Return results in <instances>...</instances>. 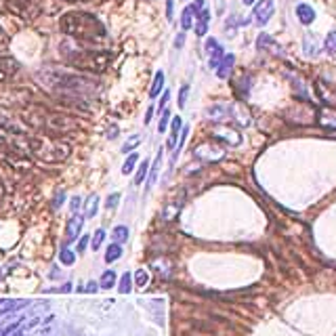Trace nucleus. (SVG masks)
Returning a JSON list of instances; mask_svg holds the SVG:
<instances>
[{"label": "nucleus", "instance_id": "f257e3e1", "mask_svg": "<svg viewBox=\"0 0 336 336\" xmlns=\"http://www.w3.org/2000/svg\"><path fill=\"white\" fill-rule=\"evenodd\" d=\"M21 120L30 128H34L36 132L55 134V137H63V134L80 130V122L76 118H72L70 114L51 111L42 105H28L26 109H21Z\"/></svg>", "mask_w": 336, "mask_h": 336}, {"label": "nucleus", "instance_id": "f03ea898", "mask_svg": "<svg viewBox=\"0 0 336 336\" xmlns=\"http://www.w3.org/2000/svg\"><path fill=\"white\" fill-rule=\"evenodd\" d=\"M59 28L65 36L80 40V42H95L107 36V30L101 24V19L95 17L93 13H84V11H70L61 15Z\"/></svg>", "mask_w": 336, "mask_h": 336}, {"label": "nucleus", "instance_id": "7ed1b4c3", "mask_svg": "<svg viewBox=\"0 0 336 336\" xmlns=\"http://www.w3.org/2000/svg\"><path fill=\"white\" fill-rule=\"evenodd\" d=\"M28 149L32 158H38L47 164L65 162L72 155V143L65 137H55V134H28Z\"/></svg>", "mask_w": 336, "mask_h": 336}, {"label": "nucleus", "instance_id": "20e7f679", "mask_svg": "<svg viewBox=\"0 0 336 336\" xmlns=\"http://www.w3.org/2000/svg\"><path fill=\"white\" fill-rule=\"evenodd\" d=\"M61 55L72 67H76L80 72H88V74H103L111 65V59H114V55L109 51H91V49L78 47V44L74 47L70 42L61 44Z\"/></svg>", "mask_w": 336, "mask_h": 336}, {"label": "nucleus", "instance_id": "39448f33", "mask_svg": "<svg viewBox=\"0 0 336 336\" xmlns=\"http://www.w3.org/2000/svg\"><path fill=\"white\" fill-rule=\"evenodd\" d=\"M193 155L197 160H202V162H219L223 155H225V151H223V147L221 145H216V143H202V145H197L195 147V151H193Z\"/></svg>", "mask_w": 336, "mask_h": 336}, {"label": "nucleus", "instance_id": "423d86ee", "mask_svg": "<svg viewBox=\"0 0 336 336\" xmlns=\"http://www.w3.org/2000/svg\"><path fill=\"white\" fill-rule=\"evenodd\" d=\"M21 63L15 59V57H9V55H0V84L3 82H9L15 78V74L19 72Z\"/></svg>", "mask_w": 336, "mask_h": 336}, {"label": "nucleus", "instance_id": "0eeeda50", "mask_svg": "<svg viewBox=\"0 0 336 336\" xmlns=\"http://www.w3.org/2000/svg\"><path fill=\"white\" fill-rule=\"evenodd\" d=\"M273 13H275V5H273V0H259V3L254 5V11H252L254 21H256L259 26L269 24V19L273 17Z\"/></svg>", "mask_w": 336, "mask_h": 336}, {"label": "nucleus", "instance_id": "6e6552de", "mask_svg": "<svg viewBox=\"0 0 336 336\" xmlns=\"http://www.w3.org/2000/svg\"><path fill=\"white\" fill-rule=\"evenodd\" d=\"M212 134H214V139L225 141L227 145H240L242 143V134L233 128H227V126H216L212 130Z\"/></svg>", "mask_w": 336, "mask_h": 336}, {"label": "nucleus", "instance_id": "1a4fd4ad", "mask_svg": "<svg viewBox=\"0 0 336 336\" xmlns=\"http://www.w3.org/2000/svg\"><path fill=\"white\" fill-rule=\"evenodd\" d=\"M223 44L219 42V40H214V38H210L208 42H206V55H208V63H210V67L212 70H216L219 67V63H221V59L225 57L223 55Z\"/></svg>", "mask_w": 336, "mask_h": 336}, {"label": "nucleus", "instance_id": "9d476101", "mask_svg": "<svg viewBox=\"0 0 336 336\" xmlns=\"http://www.w3.org/2000/svg\"><path fill=\"white\" fill-rule=\"evenodd\" d=\"M82 225H84V216H78V214H74L70 221H67V242H76L78 240V235H80V231H82Z\"/></svg>", "mask_w": 336, "mask_h": 336}, {"label": "nucleus", "instance_id": "9b49d317", "mask_svg": "<svg viewBox=\"0 0 336 336\" xmlns=\"http://www.w3.org/2000/svg\"><path fill=\"white\" fill-rule=\"evenodd\" d=\"M231 114H233V105L216 103V105L208 107V118H210V120H227Z\"/></svg>", "mask_w": 336, "mask_h": 336}, {"label": "nucleus", "instance_id": "f8f14e48", "mask_svg": "<svg viewBox=\"0 0 336 336\" xmlns=\"http://www.w3.org/2000/svg\"><path fill=\"white\" fill-rule=\"evenodd\" d=\"M256 49H259V51H271L273 55H282V53H280V51H282V49H280V44H278L271 36H269V34H261V36H259V40H256Z\"/></svg>", "mask_w": 336, "mask_h": 336}, {"label": "nucleus", "instance_id": "ddd939ff", "mask_svg": "<svg viewBox=\"0 0 336 336\" xmlns=\"http://www.w3.org/2000/svg\"><path fill=\"white\" fill-rule=\"evenodd\" d=\"M233 63H235V55H225L221 59V63H219V67H216V76L221 78V80H225V78H229V74H231V70H233Z\"/></svg>", "mask_w": 336, "mask_h": 336}, {"label": "nucleus", "instance_id": "4468645a", "mask_svg": "<svg viewBox=\"0 0 336 336\" xmlns=\"http://www.w3.org/2000/svg\"><path fill=\"white\" fill-rule=\"evenodd\" d=\"M303 51L307 57H318L320 55V40L313 34H307L303 38Z\"/></svg>", "mask_w": 336, "mask_h": 336}, {"label": "nucleus", "instance_id": "2eb2a0df", "mask_svg": "<svg viewBox=\"0 0 336 336\" xmlns=\"http://www.w3.org/2000/svg\"><path fill=\"white\" fill-rule=\"evenodd\" d=\"M297 17H299V21L303 26H309V24L315 21V11H313L309 5L301 3V5H297Z\"/></svg>", "mask_w": 336, "mask_h": 336}, {"label": "nucleus", "instance_id": "dca6fc26", "mask_svg": "<svg viewBox=\"0 0 336 336\" xmlns=\"http://www.w3.org/2000/svg\"><path fill=\"white\" fill-rule=\"evenodd\" d=\"M181 128H183L181 118H172L170 134H168V149H174V147H176V143H179V134H181Z\"/></svg>", "mask_w": 336, "mask_h": 336}, {"label": "nucleus", "instance_id": "f3484780", "mask_svg": "<svg viewBox=\"0 0 336 336\" xmlns=\"http://www.w3.org/2000/svg\"><path fill=\"white\" fill-rule=\"evenodd\" d=\"M208 24H210V13H208V9H204V11L200 13V17H197V26H195V34H197L200 38L208 34Z\"/></svg>", "mask_w": 336, "mask_h": 336}, {"label": "nucleus", "instance_id": "a211bd4d", "mask_svg": "<svg viewBox=\"0 0 336 336\" xmlns=\"http://www.w3.org/2000/svg\"><path fill=\"white\" fill-rule=\"evenodd\" d=\"M160 93H164V74L162 72H155L153 82H151V88H149V97L155 99Z\"/></svg>", "mask_w": 336, "mask_h": 336}, {"label": "nucleus", "instance_id": "6ab92c4d", "mask_svg": "<svg viewBox=\"0 0 336 336\" xmlns=\"http://www.w3.org/2000/svg\"><path fill=\"white\" fill-rule=\"evenodd\" d=\"M160 166H162V151H158V155H155V160H153L151 170L147 172V189H151V185L155 183V179H158V172H160Z\"/></svg>", "mask_w": 336, "mask_h": 336}, {"label": "nucleus", "instance_id": "aec40b11", "mask_svg": "<svg viewBox=\"0 0 336 336\" xmlns=\"http://www.w3.org/2000/svg\"><path fill=\"white\" fill-rule=\"evenodd\" d=\"M97 206H99V195L91 193L88 200H86V206H84V219H93L95 212H97Z\"/></svg>", "mask_w": 336, "mask_h": 336}, {"label": "nucleus", "instance_id": "412c9836", "mask_svg": "<svg viewBox=\"0 0 336 336\" xmlns=\"http://www.w3.org/2000/svg\"><path fill=\"white\" fill-rule=\"evenodd\" d=\"M193 17H195L193 5L185 7V9H183V15H181V28H183V32H187V30L193 26Z\"/></svg>", "mask_w": 336, "mask_h": 336}, {"label": "nucleus", "instance_id": "4be33fe9", "mask_svg": "<svg viewBox=\"0 0 336 336\" xmlns=\"http://www.w3.org/2000/svg\"><path fill=\"white\" fill-rule=\"evenodd\" d=\"M120 256H122V246H120L118 242H114V244H111L109 248H107V252H105V261H107V263H114V261H118Z\"/></svg>", "mask_w": 336, "mask_h": 336}, {"label": "nucleus", "instance_id": "5701e85b", "mask_svg": "<svg viewBox=\"0 0 336 336\" xmlns=\"http://www.w3.org/2000/svg\"><path fill=\"white\" fill-rule=\"evenodd\" d=\"M147 172H149V162H147V160H143V162L139 164V168H137V174H134V181H132V185H141V183L145 181Z\"/></svg>", "mask_w": 336, "mask_h": 336}, {"label": "nucleus", "instance_id": "b1692460", "mask_svg": "<svg viewBox=\"0 0 336 336\" xmlns=\"http://www.w3.org/2000/svg\"><path fill=\"white\" fill-rule=\"evenodd\" d=\"M137 162H139L137 151H134V153H128V158H126V162H124V166H122V174H130V172L134 170V166H137Z\"/></svg>", "mask_w": 336, "mask_h": 336}, {"label": "nucleus", "instance_id": "393cba45", "mask_svg": "<svg viewBox=\"0 0 336 336\" xmlns=\"http://www.w3.org/2000/svg\"><path fill=\"white\" fill-rule=\"evenodd\" d=\"M111 238H114V242H118V244L126 242L128 240V227H124V225L114 227V233H111Z\"/></svg>", "mask_w": 336, "mask_h": 336}, {"label": "nucleus", "instance_id": "a878e982", "mask_svg": "<svg viewBox=\"0 0 336 336\" xmlns=\"http://www.w3.org/2000/svg\"><path fill=\"white\" fill-rule=\"evenodd\" d=\"M59 259H61V263H63V265H74L76 254H74L70 248H67V246H63L61 252H59Z\"/></svg>", "mask_w": 336, "mask_h": 336}, {"label": "nucleus", "instance_id": "bb28decb", "mask_svg": "<svg viewBox=\"0 0 336 336\" xmlns=\"http://www.w3.org/2000/svg\"><path fill=\"white\" fill-rule=\"evenodd\" d=\"M101 288H111V286H114L116 284V273L114 271H111V269H107V271L101 275Z\"/></svg>", "mask_w": 336, "mask_h": 336}, {"label": "nucleus", "instance_id": "cd10ccee", "mask_svg": "<svg viewBox=\"0 0 336 336\" xmlns=\"http://www.w3.org/2000/svg\"><path fill=\"white\" fill-rule=\"evenodd\" d=\"M139 143H141V137H139V134H134V137H130V139L122 145V153H130L132 149L139 147Z\"/></svg>", "mask_w": 336, "mask_h": 336}, {"label": "nucleus", "instance_id": "c85d7f7f", "mask_svg": "<svg viewBox=\"0 0 336 336\" xmlns=\"http://www.w3.org/2000/svg\"><path fill=\"white\" fill-rule=\"evenodd\" d=\"M326 51L328 53H332V55H336V30H332L328 36H326Z\"/></svg>", "mask_w": 336, "mask_h": 336}, {"label": "nucleus", "instance_id": "c756f323", "mask_svg": "<svg viewBox=\"0 0 336 336\" xmlns=\"http://www.w3.org/2000/svg\"><path fill=\"white\" fill-rule=\"evenodd\" d=\"M147 280H149V275H147L145 269H139V271L134 273V284H137V286H145Z\"/></svg>", "mask_w": 336, "mask_h": 336}, {"label": "nucleus", "instance_id": "7c9ffc66", "mask_svg": "<svg viewBox=\"0 0 336 336\" xmlns=\"http://www.w3.org/2000/svg\"><path fill=\"white\" fill-rule=\"evenodd\" d=\"M168 120H170V109H164V111H162V118H160V124H158L160 132H166V128H168Z\"/></svg>", "mask_w": 336, "mask_h": 336}, {"label": "nucleus", "instance_id": "2f4dec72", "mask_svg": "<svg viewBox=\"0 0 336 336\" xmlns=\"http://www.w3.org/2000/svg\"><path fill=\"white\" fill-rule=\"evenodd\" d=\"M103 240H105V231H103V229H97V233H95V238H93V250H99V248H101Z\"/></svg>", "mask_w": 336, "mask_h": 336}, {"label": "nucleus", "instance_id": "473e14b6", "mask_svg": "<svg viewBox=\"0 0 336 336\" xmlns=\"http://www.w3.org/2000/svg\"><path fill=\"white\" fill-rule=\"evenodd\" d=\"M120 292L122 294L130 292V273H124L122 275V280H120Z\"/></svg>", "mask_w": 336, "mask_h": 336}, {"label": "nucleus", "instance_id": "72a5a7b5", "mask_svg": "<svg viewBox=\"0 0 336 336\" xmlns=\"http://www.w3.org/2000/svg\"><path fill=\"white\" fill-rule=\"evenodd\" d=\"M187 93H189V84L181 86V91H179V107H185V103H187Z\"/></svg>", "mask_w": 336, "mask_h": 336}, {"label": "nucleus", "instance_id": "f704fd0d", "mask_svg": "<svg viewBox=\"0 0 336 336\" xmlns=\"http://www.w3.org/2000/svg\"><path fill=\"white\" fill-rule=\"evenodd\" d=\"M9 49V36L5 34V30L0 28V53H5Z\"/></svg>", "mask_w": 336, "mask_h": 336}, {"label": "nucleus", "instance_id": "c9c22d12", "mask_svg": "<svg viewBox=\"0 0 336 336\" xmlns=\"http://www.w3.org/2000/svg\"><path fill=\"white\" fill-rule=\"evenodd\" d=\"M118 202H120V193H111V195L107 197V202H105V206H107V208H116Z\"/></svg>", "mask_w": 336, "mask_h": 336}, {"label": "nucleus", "instance_id": "e433bc0d", "mask_svg": "<svg viewBox=\"0 0 336 336\" xmlns=\"http://www.w3.org/2000/svg\"><path fill=\"white\" fill-rule=\"evenodd\" d=\"M166 17H168V21H172V17H174V0H166Z\"/></svg>", "mask_w": 336, "mask_h": 336}, {"label": "nucleus", "instance_id": "4c0bfd02", "mask_svg": "<svg viewBox=\"0 0 336 336\" xmlns=\"http://www.w3.org/2000/svg\"><path fill=\"white\" fill-rule=\"evenodd\" d=\"M168 101H170V91H164V93H162V101H160V109H162V111L166 109V103H168Z\"/></svg>", "mask_w": 336, "mask_h": 336}, {"label": "nucleus", "instance_id": "58836bf2", "mask_svg": "<svg viewBox=\"0 0 336 336\" xmlns=\"http://www.w3.org/2000/svg\"><path fill=\"white\" fill-rule=\"evenodd\" d=\"M86 246H88V235H84V238H82V240L78 242V252H82V254H84Z\"/></svg>", "mask_w": 336, "mask_h": 336}, {"label": "nucleus", "instance_id": "ea45409f", "mask_svg": "<svg viewBox=\"0 0 336 336\" xmlns=\"http://www.w3.org/2000/svg\"><path fill=\"white\" fill-rule=\"evenodd\" d=\"M80 292H97V284H95V282H88L86 288H82Z\"/></svg>", "mask_w": 336, "mask_h": 336}, {"label": "nucleus", "instance_id": "a19ab883", "mask_svg": "<svg viewBox=\"0 0 336 336\" xmlns=\"http://www.w3.org/2000/svg\"><path fill=\"white\" fill-rule=\"evenodd\" d=\"M183 38H185V32L176 36V42H174V44H176V49H181V47H183Z\"/></svg>", "mask_w": 336, "mask_h": 336}, {"label": "nucleus", "instance_id": "79ce46f5", "mask_svg": "<svg viewBox=\"0 0 336 336\" xmlns=\"http://www.w3.org/2000/svg\"><path fill=\"white\" fill-rule=\"evenodd\" d=\"M61 202H63V193H57V197H55V202H53V206L59 208V206H61Z\"/></svg>", "mask_w": 336, "mask_h": 336}, {"label": "nucleus", "instance_id": "37998d69", "mask_svg": "<svg viewBox=\"0 0 336 336\" xmlns=\"http://www.w3.org/2000/svg\"><path fill=\"white\" fill-rule=\"evenodd\" d=\"M70 206H72V210H78L80 208V197H72V204Z\"/></svg>", "mask_w": 336, "mask_h": 336}, {"label": "nucleus", "instance_id": "c03bdc74", "mask_svg": "<svg viewBox=\"0 0 336 336\" xmlns=\"http://www.w3.org/2000/svg\"><path fill=\"white\" fill-rule=\"evenodd\" d=\"M151 116H153V107H149V109H147V116H145V124H149V122H151Z\"/></svg>", "mask_w": 336, "mask_h": 336}, {"label": "nucleus", "instance_id": "a18cd8bd", "mask_svg": "<svg viewBox=\"0 0 336 336\" xmlns=\"http://www.w3.org/2000/svg\"><path fill=\"white\" fill-rule=\"evenodd\" d=\"M116 132H118L116 128H109V134H107V139H114V137H116Z\"/></svg>", "mask_w": 336, "mask_h": 336}, {"label": "nucleus", "instance_id": "49530a36", "mask_svg": "<svg viewBox=\"0 0 336 336\" xmlns=\"http://www.w3.org/2000/svg\"><path fill=\"white\" fill-rule=\"evenodd\" d=\"M242 3H244V5H248V7H252L254 3H259V0H242Z\"/></svg>", "mask_w": 336, "mask_h": 336}, {"label": "nucleus", "instance_id": "de8ad7c7", "mask_svg": "<svg viewBox=\"0 0 336 336\" xmlns=\"http://www.w3.org/2000/svg\"><path fill=\"white\" fill-rule=\"evenodd\" d=\"M5 197V187H3V181H0V200Z\"/></svg>", "mask_w": 336, "mask_h": 336}, {"label": "nucleus", "instance_id": "09e8293b", "mask_svg": "<svg viewBox=\"0 0 336 336\" xmlns=\"http://www.w3.org/2000/svg\"><path fill=\"white\" fill-rule=\"evenodd\" d=\"M70 3H93V0H70Z\"/></svg>", "mask_w": 336, "mask_h": 336}]
</instances>
